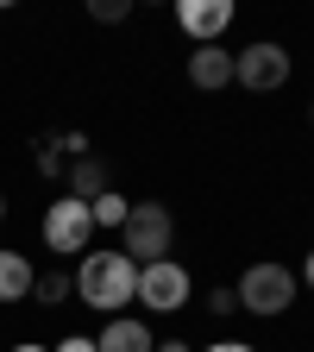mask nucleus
Segmentation results:
<instances>
[{
    "label": "nucleus",
    "mask_w": 314,
    "mask_h": 352,
    "mask_svg": "<svg viewBox=\"0 0 314 352\" xmlns=\"http://www.w3.org/2000/svg\"><path fill=\"white\" fill-rule=\"evenodd\" d=\"M76 296L113 321L126 302H139V264H132L126 252H82V264H76Z\"/></svg>",
    "instance_id": "1"
},
{
    "label": "nucleus",
    "mask_w": 314,
    "mask_h": 352,
    "mask_svg": "<svg viewBox=\"0 0 314 352\" xmlns=\"http://www.w3.org/2000/svg\"><path fill=\"white\" fill-rule=\"evenodd\" d=\"M239 308L245 315H258V321H277V315H289V302L302 296V283H295V271L289 264H277V258H258V264H245V277H239Z\"/></svg>",
    "instance_id": "2"
},
{
    "label": "nucleus",
    "mask_w": 314,
    "mask_h": 352,
    "mask_svg": "<svg viewBox=\"0 0 314 352\" xmlns=\"http://www.w3.org/2000/svg\"><path fill=\"white\" fill-rule=\"evenodd\" d=\"M120 239H126L120 252H126L132 264H157V258H170L176 220H170V208H164V201H132V214H126Z\"/></svg>",
    "instance_id": "3"
},
{
    "label": "nucleus",
    "mask_w": 314,
    "mask_h": 352,
    "mask_svg": "<svg viewBox=\"0 0 314 352\" xmlns=\"http://www.w3.org/2000/svg\"><path fill=\"white\" fill-rule=\"evenodd\" d=\"M233 82L251 88V95H277V88L289 82V51L271 44V38L245 44V51H233Z\"/></svg>",
    "instance_id": "4"
},
{
    "label": "nucleus",
    "mask_w": 314,
    "mask_h": 352,
    "mask_svg": "<svg viewBox=\"0 0 314 352\" xmlns=\"http://www.w3.org/2000/svg\"><path fill=\"white\" fill-rule=\"evenodd\" d=\"M44 245H51V252H63V258L95 252V220H88V201L63 195V201H51V208H44Z\"/></svg>",
    "instance_id": "5"
},
{
    "label": "nucleus",
    "mask_w": 314,
    "mask_h": 352,
    "mask_svg": "<svg viewBox=\"0 0 314 352\" xmlns=\"http://www.w3.org/2000/svg\"><path fill=\"white\" fill-rule=\"evenodd\" d=\"M139 302L157 308V315H176L189 308V271L176 258H157V264H139Z\"/></svg>",
    "instance_id": "6"
},
{
    "label": "nucleus",
    "mask_w": 314,
    "mask_h": 352,
    "mask_svg": "<svg viewBox=\"0 0 314 352\" xmlns=\"http://www.w3.org/2000/svg\"><path fill=\"white\" fill-rule=\"evenodd\" d=\"M176 25L195 44H220V32L233 25V0H176Z\"/></svg>",
    "instance_id": "7"
},
{
    "label": "nucleus",
    "mask_w": 314,
    "mask_h": 352,
    "mask_svg": "<svg viewBox=\"0 0 314 352\" xmlns=\"http://www.w3.org/2000/svg\"><path fill=\"white\" fill-rule=\"evenodd\" d=\"M189 82L208 88V95L227 88L233 82V51H227V44H195V51H189Z\"/></svg>",
    "instance_id": "8"
},
{
    "label": "nucleus",
    "mask_w": 314,
    "mask_h": 352,
    "mask_svg": "<svg viewBox=\"0 0 314 352\" xmlns=\"http://www.w3.org/2000/svg\"><path fill=\"white\" fill-rule=\"evenodd\" d=\"M95 352H157V333L145 321H132V315H113L95 340Z\"/></svg>",
    "instance_id": "9"
},
{
    "label": "nucleus",
    "mask_w": 314,
    "mask_h": 352,
    "mask_svg": "<svg viewBox=\"0 0 314 352\" xmlns=\"http://www.w3.org/2000/svg\"><path fill=\"white\" fill-rule=\"evenodd\" d=\"M63 176H69V195H76V201H95V195H107V189H113V183H107V164H101L95 151H88V157H76Z\"/></svg>",
    "instance_id": "10"
},
{
    "label": "nucleus",
    "mask_w": 314,
    "mask_h": 352,
    "mask_svg": "<svg viewBox=\"0 0 314 352\" xmlns=\"http://www.w3.org/2000/svg\"><path fill=\"white\" fill-rule=\"evenodd\" d=\"M32 258L25 252H0V302H25L32 296Z\"/></svg>",
    "instance_id": "11"
},
{
    "label": "nucleus",
    "mask_w": 314,
    "mask_h": 352,
    "mask_svg": "<svg viewBox=\"0 0 314 352\" xmlns=\"http://www.w3.org/2000/svg\"><path fill=\"white\" fill-rule=\"evenodd\" d=\"M126 214H132V201H126L120 189H107V195L88 201V220H95V233H101V227H113V233H120V227H126Z\"/></svg>",
    "instance_id": "12"
},
{
    "label": "nucleus",
    "mask_w": 314,
    "mask_h": 352,
    "mask_svg": "<svg viewBox=\"0 0 314 352\" xmlns=\"http://www.w3.org/2000/svg\"><path fill=\"white\" fill-rule=\"evenodd\" d=\"M32 296H38L44 308H63V302L76 296V277H69V271H44V277H32Z\"/></svg>",
    "instance_id": "13"
},
{
    "label": "nucleus",
    "mask_w": 314,
    "mask_h": 352,
    "mask_svg": "<svg viewBox=\"0 0 314 352\" xmlns=\"http://www.w3.org/2000/svg\"><path fill=\"white\" fill-rule=\"evenodd\" d=\"M132 7H126V0H88V19H101V25H120Z\"/></svg>",
    "instance_id": "14"
},
{
    "label": "nucleus",
    "mask_w": 314,
    "mask_h": 352,
    "mask_svg": "<svg viewBox=\"0 0 314 352\" xmlns=\"http://www.w3.org/2000/svg\"><path fill=\"white\" fill-rule=\"evenodd\" d=\"M38 170H44V176H63V170H69V164H63V145H57V139H44V145H38Z\"/></svg>",
    "instance_id": "15"
},
{
    "label": "nucleus",
    "mask_w": 314,
    "mask_h": 352,
    "mask_svg": "<svg viewBox=\"0 0 314 352\" xmlns=\"http://www.w3.org/2000/svg\"><path fill=\"white\" fill-rule=\"evenodd\" d=\"M208 308H214V315H239V296H233V289H214Z\"/></svg>",
    "instance_id": "16"
},
{
    "label": "nucleus",
    "mask_w": 314,
    "mask_h": 352,
    "mask_svg": "<svg viewBox=\"0 0 314 352\" xmlns=\"http://www.w3.org/2000/svg\"><path fill=\"white\" fill-rule=\"evenodd\" d=\"M51 352H95V340H88V333H69V340H57Z\"/></svg>",
    "instance_id": "17"
},
{
    "label": "nucleus",
    "mask_w": 314,
    "mask_h": 352,
    "mask_svg": "<svg viewBox=\"0 0 314 352\" xmlns=\"http://www.w3.org/2000/svg\"><path fill=\"white\" fill-rule=\"evenodd\" d=\"M201 352H258V346H245V340H214V346H201Z\"/></svg>",
    "instance_id": "18"
},
{
    "label": "nucleus",
    "mask_w": 314,
    "mask_h": 352,
    "mask_svg": "<svg viewBox=\"0 0 314 352\" xmlns=\"http://www.w3.org/2000/svg\"><path fill=\"white\" fill-rule=\"evenodd\" d=\"M295 283H308V289H314V252H308V264L295 271Z\"/></svg>",
    "instance_id": "19"
},
{
    "label": "nucleus",
    "mask_w": 314,
    "mask_h": 352,
    "mask_svg": "<svg viewBox=\"0 0 314 352\" xmlns=\"http://www.w3.org/2000/svg\"><path fill=\"white\" fill-rule=\"evenodd\" d=\"M157 352H189V340H157Z\"/></svg>",
    "instance_id": "20"
},
{
    "label": "nucleus",
    "mask_w": 314,
    "mask_h": 352,
    "mask_svg": "<svg viewBox=\"0 0 314 352\" xmlns=\"http://www.w3.org/2000/svg\"><path fill=\"white\" fill-rule=\"evenodd\" d=\"M13 352H51V346H32V340H25V346H13Z\"/></svg>",
    "instance_id": "21"
},
{
    "label": "nucleus",
    "mask_w": 314,
    "mask_h": 352,
    "mask_svg": "<svg viewBox=\"0 0 314 352\" xmlns=\"http://www.w3.org/2000/svg\"><path fill=\"white\" fill-rule=\"evenodd\" d=\"M0 220H7V195H0Z\"/></svg>",
    "instance_id": "22"
}]
</instances>
